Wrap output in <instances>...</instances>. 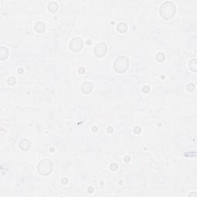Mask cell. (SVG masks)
I'll return each instance as SVG.
<instances>
[{
    "mask_svg": "<svg viewBox=\"0 0 197 197\" xmlns=\"http://www.w3.org/2000/svg\"><path fill=\"white\" fill-rule=\"evenodd\" d=\"M176 10V7L175 4L172 2L166 1V2H164L161 5L159 8V13L163 19H170L175 15Z\"/></svg>",
    "mask_w": 197,
    "mask_h": 197,
    "instance_id": "obj_1",
    "label": "cell"
},
{
    "mask_svg": "<svg viewBox=\"0 0 197 197\" xmlns=\"http://www.w3.org/2000/svg\"><path fill=\"white\" fill-rule=\"evenodd\" d=\"M129 60L126 56H121L117 57L113 62V69L117 73H123L128 69Z\"/></svg>",
    "mask_w": 197,
    "mask_h": 197,
    "instance_id": "obj_2",
    "label": "cell"
},
{
    "mask_svg": "<svg viewBox=\"0 0 197 197\" xmlns=\"http://www.w3.org/2000/svg\"><path fill=\"white\" fill-rule=\"evenodd\" d=\"M53 169V162L47 159L42 160L37 166V170L39 173L43 176H49L52 172Z\"/></svg>",
    "mask_w": 197,
    "mask_h": 197,
    "instance_id": "obj_3",
    "label": "cell"
},
{
    "mask_svg": "<svg viewBox=\"0 0 197 197\" xmlns=\"http://www.w3.org/2000/svg\"><path fill=\"white\" fill-rule=\"evenodd\" d=\"M83 42L79 37H76L72 39L69 43V48L71 51L74 53L79 52L83 49Z\"/></svg>",
    "mask_w": 197,
    "mask_h": 197,
    "instance_id": "obj_4",
    "label": "cell"
},
{
    "mask_svg": "<svg viewBox=\"0 0 197 197\" xmlns=\"http://www.w3.org/2000/svg\"><path fill=\"white\" fill-rule=\"evenodd\" d=\"M107 52V45L105 42H101L97 44L94 49L95 55L97 57H102L106 55Z\"/></svg>",
    "mask_w": 197,
    "mask_h": 197,
    "instance_id": "obj_5",
    "label": "cell"
},
{
    "mask_svg": "<svg viewBox=\"0 0 197 197\" xmlns=\"http://www.w3.org/2000/svg\"><path fill=\"white\" fill-rule=\"evenodd\" d=\"M93 89V85L90 82H85L81 86V90L84 94H89Z\"/></svg>",
    "mask_w": 197,
    "mask_h": 197,
    "instance_id": "obj_6",
    "label": "cell"
},
{
    "mask_svg": "<svg viewBox=\"0 0 197 197\" xmlns=\"http://www.w3.org/2000/svg\"><path fill=\"white\" fill-rule=\"evenodd\" d=\"M31 146L30 141L27 139H23L20 141L19 142V148L22 150V151H27L29 149Z\"/></svg>",
    "mask_w": 197,
    "mask_h": 197,
    "instance_id": "obj_7",
    "label": "cell"
},
{
    "mask_svg": "<svg viewBox=\"0 0 197 197\" xmlns=\"http://www.w3.org/2000/svg\"><path fill=\"white\" fill-rule=\"evenodd\" d=\"M35 30H36V32H37L39 33L43 32L45 30V24L42 22H36L35 25Z\"/></svg>",
    "mask_w": 197,
    "mask_h": 197,
    "instance_id": "obj_8",
    "label": "cell"
},
{
    "mask_svg": "<svg viewBox=\"0 0 197 197\" xmlns=\"http://www.w3.org/2000/svg\"><path fill=\"white\" fill-rule=\"evenodd\" d=\"M0 55H1V60H4L5 59H6L9 56V50L7 48L2 46L1 47V52H0Z\"/></svg>",
    "mask_w": 197,
    "mask_h": 197,
    "instance_id": "obj_9",
    "label": "cell"
},
{
    "mask_svg": "<svg viewBox=\"0 0 197 197\" xmlns=\"http://www.w3.org/2000/svg\"><path fill=\"white\" fill-rule=\"evenodd\" d=\"M196 61V59H192V60L189 62V68L190 70L193 71V72H196L197 70Z\"/></svg>",
    "mask_w": 197,
    "mask_h": 197,
    "instance_id": "obj_10",
    "label": "cell"
},
{
    "mask_svg": "<svg viewBox=\"0 0 197 197\" xmlns=\"http://www.w3.org/2000/svg\"><path fill=\"white\" fill-rule=\"evenodd\" d=\"M59 6H58V4H57L56 2H51L49 4V10L52 13H55L56 12L57 9H58Z\"/></svg>",
    "mask_w": 197,
    "mask_h": 197,
    "instance_id": "obj_11",
    "label": "cell"
},
{
    "mask_svg": "<svg viewBox=\"0 0 197 197\" xmlns=\"http://www.w3.org/2000/svg\"><path fill=\"white\" fill-rule=\"evenodd\" d=\"M117 30L119 32H121V33L125 32L127 30V25L125 22H120V23H119L118 26H117Z\"/></svg>",
    "mask_w": 197,
    "mask_h": 197,
    "instance_id": "obj_12",
    "label": "cell"
},
{
    "mask_svg": "<svg viewBox=\"0 0 197 197\" xmlns=\"http://www.w3.org/2000/svg\"><path fill=\"white\" fill-rule=\"evenodd\" d=\"M165 54L163 53H159L156 54V56H155V59L159 62H163L164 59H165Z\"/></svg>",
    "mask_w": 197,
    "mask_h": 197,
    "instance_id": "obj_13",
    "label": "cell"
},
{
    "mask_svg": "<svg viewBox=\"0 0 197 197\" xmlns=\"http://www.w3.org/2000/svg\"><path fill=\"white\" fill-rule=\"evenodd\" d=\"M7 83H8V84L10 85H14L16 83V80H15L14 77H9L8 79V80H7Z\"/></svg>",
    "mask_w": 197,
    "mask_h": 197,
    "instance_id": "obj_14",
    "label": "cell"
},
{
    "mask_svg": "<svg viewBox=\"0 0 197 197\" xmlns=\"http://www.w3.org/2000/svg\"><path fill=\"white\" fill-rule=\"evenodd\" d=\"M195 88H196V86H195V85L193 84V83H189V84L187 85V86H186L187 90L189 91V92L193 91L195 89Z\"/></svg>",
    "mask_w": 197,
    "mask_h": 197,
    "instance_id": "obj_15",
    "label": "cell"
},
{
    "mask_svg": "<svg viewBox=\"0 0 197 197\" xmlns=\"http://www.w3.org/2000/svg\"><path fill=\"white\" fill-rule=\"evenodd\" d=\"M118 169V165L116 164V163H113L112 164H110V169H112L113 171H115V170H116V169Z\"/></svg>",
    "mask_w": 197,
    "mask_h": 197,
    "instance_id": "obj_16",
    "label": "cell"
},
{
    "mask_svg": "<svg viewBox=\"0 0 197 197\" xmlns=\"http://www.w3.org/2000/svg\"><path fill=\"white\" fill-rule=\"evenodd\" d=\"M142 91H143L145 93H147V92L149 91V87L147 86V85H144V87L142 88Z\"/></svg>",
    "mask_w": 197,
    "mask_h": 197,
    "instance_id": "obj_17",
    "label": "cell"
},
{
    "mask_svg": "<svg viewBox=\"0 0 197 197\" xmlns=\"http://www.w3.org/2000/svg\"><path fill=\"white\" fill-rule=\"evenodd\" d=\"M140 132L141 129L139 126H136L134 128V132H135V133H137V134H138V133H140Z\"/></svg>",
    "mask_w": 197,
    "mask_h": 197,
    "instance_id": "obj_18",
    "label": "cell"
},
{
    "mask_svg": "<svg viewBox=\"0 0 197 197\" xmlns=\"http://www.w3.org/2000/svg\"><path fill=\"white\" fill-rule=\"evenodd\" d=\"M61 183H62V184H64V185H66V184H67V183H69V180H68L67 178H62V179L61 180Z\"/></svg>",
    "mask_w": 197,
    "mask_h": 197,
    "instance_id": "obj_19",
    "label": "cell"
},
{
    "mask_svg": "<svg viewBox=\"0 0 197 197\" xmlns=\"http://www.w3.org/2000/svg\"><path fill=\"white\" fill-rule=\"evenodd\" d=\"M130 161V157L129 156H126L125 157V162L126 163H129Z\"/></svg>",
    "mask_w": 197,
    "mask_h": 197,
    "instance_id": "obj_20",
    "label": "cell"
},
{
    "mask_svg": "<svg viewBox=\"0 0 197 197\" xmlns=\"http://www.w3.org/2000/svg\"><path fill=\"white\" fill-rule=\"evenodd\" d=\"M108 130H107V132H112L113 131V128L112 127H108V129H107Z\"/></svg>",
    "mask_w": 197,
    "mask_h": 197,
    "instance_id": "obj_21",
    "label": "cell"
},
{
    "mask_svg": "<svg viewBox=\"0 0 197 197\" xmlns=\"http://www.w3.org/2000/svg\"><path fill=\"white\" fill-rule=\"evenodd\" d=\"M84 71H85L84 68L81 67V68H80V69H79V72H80V73H83V72H84Z\"/></svg>",
    "mask_w": 197,
    "mask_h": 197,
    "instance_id": "obj_22",
    "label": "cell"
},
{
    "mask_svg": "<svg viewBox=\"0 0 197 197\" xmlns=\"http://www.w3.org/2000/svg\"><path fill=\"white\" fill-rule=\"evenodd\" d=\"M196 196L197 194L196 193H190V194H189V196Z\"/></svg>",
    "mask_w": 197,
    "mask_h": 197,
    "instance_id": "obj_23",
    "label": "cell"
}]
</instances>
